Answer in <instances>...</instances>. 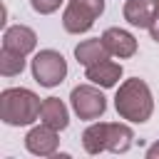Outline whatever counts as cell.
<instances>
[{
    "instance_id": "4fadbf2b",
    "label": "cell",
    "mask_w": 159,
    "mask_h": 159,
    "mask_svg": "<svg viewBox=\"0 0 159 159\" xmlns=\"http://www.w3.org/2000/svg\"><path fill=\"white\" fill-rule=\"evenodd\" d=\"M109 57V50L104 47L102 37H92V40H82L77 47H75V60L82 65V67H92L102 60Z\"/></svg>"
},
{
    "instance_id": "3957f363",
    "label": "cell",
    "mask_w": 159,
    "mask_h": 159,
    "mask_svg": "<svg viewBox=\"0 0 159 159\" xmlns=\"http://www.w3.org/2000/svg\"><path fill=\"white\" fill-rule=\"evenodd\" d=\"M30 70H32V80L40 87H57L67 77V60L57 50H40L35 52Z\"/></svg>"
},
{
    "instance_id": "7a4b0ae2",
    "label": "cell",
    "mask_w": 159,
    "mask_h": 159,
    "mask_svg": "<svg viewBox=\"0 0 159 159\" xmlns=\"http://www.w3.org/2000/svg\"><path fill=\"white\" fill-rule=\"evenodd\" d=\"M42 99L27 87H7L0 92V119L7 127H27L40 119Z\"/></svg>"
},
{
    "instance_id": "8992f818",
    "label": "cell",
    "mask_w": 159,
    "mask_h": 159,
    "mask_svg": "<svg viewBox=\"0 0 159 159\" xmlns=\"http://www.w3.org/2000/svg\"><path fill=\"white\" fill-rule=\"evenodd\" d=\"M60 147V134L55 127L40 122L37 127H32L27 134H25V149L35 157H52Z\"/></svg>"
},
{
    "instance_id": "5b68a950",
    "label": "cell",
    "mask_w": 159,
    "mask_h": 159,
    "mask_svg": "<svg viewBox=\"0 0 159 159\" xmlns=\"http://www.w3.org/2000/svg\"><path fill=\"white\" fill-rule=\"evenodd\" d=\"M70 104H72V112L80 119H87V122H94L107 112V97L92 82L89 84H77L70 92Z\"/></svg>"
},
{
    "instance_id": "30bf717a",
    "label": "cell",
    "mask_w": 159,
    "mask_h": 159,
    "mask_svg": "<svg viewBox=\"0 0 159 159\" xmlns=\"http://www.w3.org/2000/svg\"><path fill=\"white\" fill-rule=\"evenodd\" d=\"M132 144H134V132H132L129 124L104 122V149H107V152L124 154V152H129Z\"/></svg>"
},
{
    "instance_id": "52a82bcc",
    "label": "cell",
    "mask_w": 159,
    "mask_h": 159,
    "mask_svg": "<svg viewBox=\"0 0 159 159\" xmlns=\"http://www.w3.org/2000/svg\"><path fill=\"white\" fill-rule=\"evenodd\" d=\"M102 42L104 47L109 50L112 57H119V60H127V57H134L137 55V37L122 27H107L102 32Z\"/></svg>"
},
{
    "instance_id": "277c9868",
    "label": "cell",
    "mask_w": 159,
    "mask_h": 159,
    "mask_svg": "<svg viewBox=\"0 0 159 159\" xmlns=\"http://www.w3.org/2000/svg\"><path fill=\"white\" fill-rule=\"evenodd\" d=\"M102 12L104 0H67V7L62 12V27L72 35H82L94 25Z\"/></svg>"
},
{
    "instance_id": "e0dca14e",
    "label": "cell",
    "mask_w": 159,
    "mask_h": 159,
    "mask_svg": "<svg viewBox=\"0 0 159 159\" xmlns=\"http://www.w3.org/2000/svg\"><path fill=\"white\" fill-rule=\"evenodd\" d=\"M147 159H159V142H154V144L147 149Z\"/></svg>"
},
{
    "instance_id": "2e32d148",
    "label": "cell",
    "mask_w": 159,
    "mask_h": 159,
    "mask_svg": "<svg viewBox=\"0 0 159 159\" xmlns=\"http://www.w3.org/2000/svg\"><path fill=\"white\" fill-rule=\"evenodd\" d=\"M149 35H152V40H154V42H159V12H157L154 22L149 25Z\"/></svg>"
},
{
    "instance_id": "9a60e30c",
    "label": "cell",
    "mask_w": 159,
    "mask_h": 159,
    "mask_svg": "<svg viewBox=\"0 0 159 159\" xmlns=\"http://www.w3.org/2000/svg\"><path fill=\"white\" fill-rule=\"evenodd\" d=\"M30 5H32V10L40 12V15H52V12L62 5V0H30Z\"/></svg>"
},
{
    "instance_id": "6da1fadb",
    "label": "cell",
    "mask_w": 159,
    "mask_h": 159,
    "mask_svg": "<svg viewBox=\"0 0 159 159\" xmlns=\"http://www.w3.org/2000/svg\"><path fill=\"white\" fill-rule=\"evenodd\" d=\"M114 109L127 122H134V124L147 122L154 112V97H152L149 84L139 77L124 80L114 94Z\"/></svg>"
},
{
    "instance_id": "ba28073f",
    "label": "cell",
    "mask_w": 159,
    "mask_h": 159,
    "mask_svg": "<svg viewBox=\"0 0 159 159\" xmlns=\"http://www.w3.org/2000/svg\"><path fill=\"white\" fill-rule=\"evenodd\" d=\"M157 12H159V0H127L124 7H122L124 20L132 27H139V30L142 27L149 30V25L154 22Z\"/></svg>"
},
{
    "instance_id": "8fae6325",
    "label": "cell",
    "mask_w": 159,
    "mask_h": 159,
    "mask_svg": "<svg viewBox=\"0 0 159 159\" xmlns=\"http://www.w3.org/2000/svg\"><path fill=\"white\" fill-rule=\"evenodd\" d=\"M84 80H89L97 87L109 89V87H114L122 80V65L119 62H112L107 57V60H102V62H97L92 67H84Z\"/></svg>"
},
{
    "instance_id": "9c48e42d",
    "label": "cell",
    "mask_w": 159,
    "mask_h": 159,
    "mask_svg": "<svg viewBox=\"0 0 159 159\" xmlns=\"http://www.w3.org/2000/svg\"><path fill=\"white\" fill-rule=\"evenodd\" d=\"M2 47L12 50V52H20V55H30L35 52L37 47V35L32 27L27 25H12V27H5V35H2Z\"/></svg>"
},
{
    "instance_id": "7c38bea8",
    "label": "cell",
    "mask_w": 159,
    "mask_h": 159,
    "mask_svg": "<svg viewBox=\"0 0 159 159\" xmlns=\"http://www.w3.org/2000/svg\"><path fill=\"white\" fill-rule=\"evenodd\" d=\"M40 122L55 127L57 132H60V129H67V124H70L67 104H65L60 97H47V99H42V107H40Z\"/></svg>"
},
{
    "instance_id": "5bb4252c",
    "label": "cell",
    "mask_w": 159,
    "mask_h": 159,
    "mask_svg": "<svg viewBox=\"0 0 159 159\" xmlns=\"http://www.w3.org/2000/svg\"><path fill=\"white\" fill-rule=\"evenodd\" d=\"M22 70H25V55L2 47V50H0V75H2V77H15V75H20Z\"/></svg>"
}]
</instances>
